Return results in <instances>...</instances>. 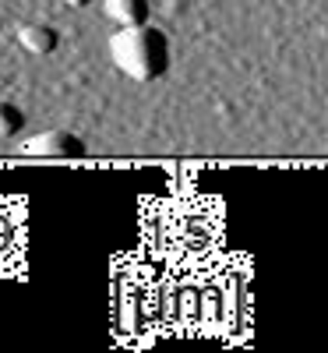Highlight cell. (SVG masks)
I'll return each mask as SVG.
<instances>
[{
	"label": "cell",
	"instance_id": "obj_3",
	"mask_svg": "<svg viewBox=\"0 0 328 353\" xmlns=\"http://www.w3.org/2000/svg\"><path fill=\"white\" fill-rule=\"evenodd\" d=\"M103 11L121 28H134L152 21V0H103Z\"/></svg>",
	"mask_w": 328,
	"mask_h": 353
},
{
	"label": "cell",
	"instance_id": "obj_6",
	"mask_svg": "<svg viewBox=\"0 0 328 353\" xmlns=\"http://www.w3.org/2000/svg\"><path fill=\"white\" fill-rule=\"evenodd\" d=\"M61 4H68V8L81 11V8H88V4H92V0H61Z\"/></svg>",
	"mask_w": 328,
	"mask_h": 353
},
{
	"label": "cell",
	"instance_id": "obj_4",
	"mask_svg": "<svg viewBox=\"0 0 328 353\" xmlns=\"http://www.w3.org/2000/svg\"><path fill=\"white\" fill-rule=\"evenodd\" d=\"M18 43L28 53L46 57V53H53L57 46H61V32H57L53 25H46V21H32V25H21L18 28Z\"/></svg>",
	"mask_w": 328,
	"mask_h": 353
},
{
	"label": "cell",
	"instance_id": "obj_5",
	"mask_svg": "<svg viewBox=\"0 0 328 353\" xmlns=\"http://www.w3.org/2000/svg\"><path fill=\"white\" fill-rule=\"evenodd\" d=\"M25 131V110L18 103L0 99V138H18Z\"/></svg>",
	"mask_w": 328,
	"mask_h": 353
},
{
	"label": "cell",
	"instance_id": "obj_2",
	"mask_svg": "<svg viewBox=\"0 0 328 353\" xmlns=\"http://www.w3.org/2000/svg\"><path fill=\"white\" fill-rule=\"evenodd\" d=\"M21 156H36V159H81L88 156V145L85 138H78L74 131H43L21 141Z\"/></svg>",
	"mask_w": 328,
	"mask_h": 353
},
{
	"label": "cell",
	"instance_id": "obj_1",
	"mask_svg": "<svg viewBox=\"0 0 328 353\" xmlns=\"http://www.w3.org/2000/svg\"><path fill=\"white\" fill-rule=\"evenodd\" d=\"M110 61L138 85H152L170 71V36L156 25L116 28L106 39Z\"/></svg>",
	"mask_w": 328,
	"mask_h": 353
}]
</instances>
